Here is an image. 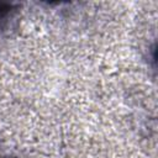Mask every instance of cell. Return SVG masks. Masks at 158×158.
<instances>
[{
	"mask_svg": "<svg viewBox=\"0 0 158 158\" xmlns=\"http://www.w3.org/2000/svg\"><path fill=\"white\" fill-rule=\"evenodd\" d=\"M17 5L14 2L0 1V27L4 26L16 12Z\"/></svg>",
	"mask_w": 158,
	"mask_h": 158,
	"instance_id": "1",
	"label": "cell"
},
{
	"mask_svg": "<svg viewBox=\"0 0 158 158\" xmlns=\"http://www.w3.org/2000/svg\"><path fill=\"white\" fill-rule=\"evenodd\" d=\"M0 158H5V157H0Z\"/></svg>",
	"mask_w": 158,
	"mask_h": 158,
	"instance_id": "2",
	"label": "cell"
}]
</instances>
